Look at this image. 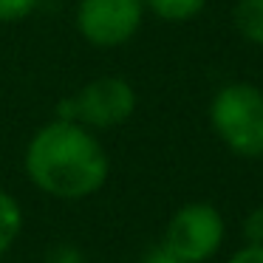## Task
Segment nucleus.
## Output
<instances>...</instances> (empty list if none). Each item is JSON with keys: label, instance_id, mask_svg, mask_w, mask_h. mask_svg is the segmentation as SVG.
<instances>
[{"label": "nucleus", "instance_id": "1", "mask_svg": "<svg viewBox=\"0 0 263 263\" xmlns=\"http://www.w3.org/2000/svg\"><path fill=\"white\" fill-rule=\"evenodd\" d=\"M23 170L40 193L60 201H82L105 187L110 159L99 136L85 125L51 119L29 139Z\"/></svg>", "mask_w": 263, "mask_h": 263}, {"label": "nucleus", "instance_id": "2", "mask_svg": "<svg viewBox=\"0 0 263 263\" xmlns=\"http://www.w3.org/2000/svg\"><path fill=\"white\" fill-rule=\"evenodd\" d=\"M215 136L240 159L263 156V91L252 82H229L210 102Z\"/></svg>", "mask_w": 263, "mask_h": 263}, {"label": "nucleus", "instance_id": "3", "mask_svg": "<svg viewBox=\"0 0 263 263\" xmlns=\"http://www.w3.org/2000/svg\"><path fill=\"white\" fill-rule=\"evenodd\" d=\"M136 114V91L122 77H99L91 80L63 99L57 108V119H71L85 125L88 130H110L125 125Z\"/></svg>", "mask_w": 263, "mask_h": 263}, {"label": "nucleus", "instance_id": "4", "mask_svg": "<svg viewBox=\"0 0 263 263\" xmlns=\"http://www.w3.org/2000/svg\"><path fill=\"white\" fill-rule=\"evenodd\" d=\"M223 238H227V223H223L218 206L206 204V201H190L170 215L161 243L178 260L204 263L218 255Z\"/></svg>", "mask_w": 263, "mask_h": 263}, {"label": "nucleus", "instance_id": "5", "mask_svg": "<svg viewBox=\"0 0 263 263\" xmlns=\"http://www.w3.org/2000/svg\"><path fill=\"white\" fill-rule=\"evenodd\" d=\"M144 20V0H80L77 31L93 48H119L136 37Z\"/></svg>", "mask_w": 263, "mask_h": 263}, {"label": "nucleus", "instance_id": "6", "mask_svg": "<svg viewBox=\"0 0 263 263\" xmlns=\"http://www.w3.org/2000/svg\"><path fill=\"white\" fill-rule=\"evenodd\" d=\"M232 20L246 43L263 48V0H238Z\"/></svg>", "mask_w": 263, "mask_h": 263}, {"label": "nucleus", "instance_id": "7", "mask_svg": "<svg viewBox=\"0 0 263 263\" xmlns=\"http://www.w3.org/2000/svg\"><path fill=\"white\" fill-rule=\"evenodd\" d=\"M23 229V206L9 190L0 187V257L14 246Z\"/></svg>", "mask_w": 263, "mask_h": 263}, {"label": "nucleus", "instance_id": "8", "mask_svg": "<svg viewBox=\"0 0 263 263\" xmlns=\"http://www.w3.org/2000/svg\"><path fill=\"white\" fill-rule=\"evenodd\" d=\"M206 0H144V9L167 23H187L204 12Z\"/></svg>", "mask_w": 263, "mask_h": 263}, {"label": "nucleus", "instance_id": "9", "mask_svg": "<svg viewBox=\"0 0 263 263\" xmlns=\"http://www.w3.org/2000/svg\"><path fill=\"white\" fill-rule=\"evenodd\" d=\"M40 0H0V23H20L37 9Z\"/></svg>", "mask_w": 263, "mask_h": 263}, {"label": "nucleus", "instance_id": "10", "mask_svg": "<svg viewBox=\"0 0 263 263\" xmlns=\"http://www.w3.org/2000/svg\"><path fill=\"white\" fill-rule=\"evenodd\" d=\"M240 227H243L240 232H243L246 243L263 246V206H255V210L243 218V223H240Z\"/></svg>", "mask_w": 263, "mask_h": 263}, {"label": "nucleus", "instance_id": "11", "mask_svg": "<svg viewBox=\"0 0 263 263\" xmlns=\"http://www.w3.org/2000/svg\"><path fill=\"white\" fill-rule=\"evenodd\" d=\"M46 263H82V255H80L77 246L63 243V246H54V249L48 252Z\"/></svg>", "mask_w": 263, "mask_h": 263}, {"label": "nucleus", "instance_id": "12", "mask_svg": "<svg viewBox=\"0 0 263 263\" xmlns=\"http://www.w3.org/2000/svg\"><path fill=\"white\" fill-rule=\"evenodd\" d=\"M227 263H263V246L246 243L243 249H238L235 255H229Z\"/></svg>", "mask_w": 263, "mask_h": 263}, {"label": "nucleus", "instance_id": "13", "mask_svg": "<svg viewBox=\"0 0 263 263\" xmlns=\"http://www.w3.org/2000/svg\"><path fill=\"white\" fill-rule=\"evenodd\" d=\"M142 263H184V260H178V257L173 255L164 243H159V246H150V249L144 252Z\"/></svg>", "mask_w": 263, "mask_h": 263}]
</instances>
